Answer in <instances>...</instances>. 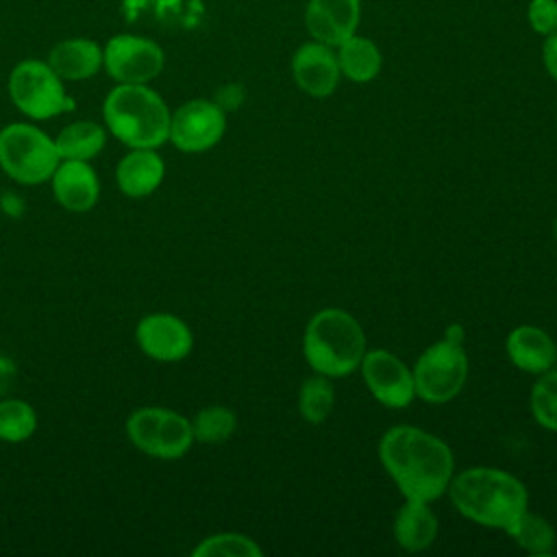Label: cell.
I'll list each match as a JSON object with an SVG mask.
<instances>
[{
    "label": "cell",
    "mask_w": 557,
    "mask_h": 557,
    "mask_svg": "<svg viewBox=\"0 0 557 557\" xmlns=\"http://www.w3.org/2000/svg\"><path fill=\"white\" fill-rule=\"evenodd\" d=\"M242 100H244V89H242V85H224V87L218 91V96H215V102H218L224 111L237 109V107L242 104Z\"/></svg>",
    "instance_id": "obj_30"
},
{
    "label": "cell",
    "mask_w": 557,
    "mask_h": 557,
    "mask_svg": "<svg viewBox=\"0 0 557 557\" xmlns=\"http://www.w3.org/2000/svg\"><path fill=\"white\" fill-rule=\"evenodd\" d=\"M522 550L531 553V555H553L555 553V544H557V533L553 529V524L531 511L529 507L513 520V524L505 531Z\"/></svg>",
    "instance_id": "obj_22"
},
{
    "label": "cell",
    "mask_w": 557,
    "mask_h": 557,
    "mask_svg": "<svg viewBox=\"0 0 557 557\" xmlns=\"http://www.w3.org/2000/svg\"><path fill=\"white\" fill-rule=\"evenodd\" d=\"M298 413L309 424H322L335 407V385L333 379L313 372L298 387Z\"/></svg>",
    "instance_id": "obj_23"
},
{
    "label": "cell",
    "mask_w": 557,
    "mask_h": 557,
    "mask_svg": "<svg viewBox=\"0 0 557 557\" xmlns=\"http://www.w3.org/2000/svg\"><path fill=\"white\" fill-rule=\"evenodd\" d=\"M555 366H557V342H555Z\"/></svg>",
    "instance_id": "obj_33"
},
{
    "label": "cell",
    "mask_w": 557,
    "mask_h": 557,
    "mask_svg": "<svg viewBox=\"0 0 557 557\" xmlns=\"http://www.w3.org/2000/svg\"><path fill=\"white\" fill-rule=\"evenodd\" d=\"M335 52L342 76L352 83H370L381 72L383 54L370 37L355 33L346 41H342Z\"/></svg>",
    "instance_id": "obj_20"
},
{
    "label": "cell",
    "mask_w": 557,
    "mask_h": 557,
    "mask_svg": "<svg viewBox=\"0 0 557 557\" xmlns=\"http://www.w3.org/2000/svg\"><path fill=\"white\" fill-rule=\"evenodd\" d=\"M292 76L307 96L329 98L342 78L335 48L315 39L305 41L292 57Z\"/></svg>",
    "instance_id": "obj_13"
},
{
    "label": "cell",
    "mask_w": 557,
    "mask_h": 557,
    "mask_svg": "<svg viewBox=\"0 0 557 557\" xmlns=\"http://www.w3.org/2000/svg\"><path fill=\"white\" fill-rule=\"evenodd\" d=\"M194 557H261L263 548L248 535L222 531L205 537L194 550Z\"/></svg>",
    "instance_id": "obj_27"
},
{
    "label": "cell",
    "mask_w": 557,
    "mask_h": 557,
    "mask_svg": "<svg viewBox=\"0 0 557 557\" xmlns=\"http://www.w3.org/2000/svg\"><path fill=\"white\" fill-rule=\"evenodd\" d=\"M431 503L409 500L400 505L394 518V537L403 550L420 553L429 548L437 537V516L429 507Z\"/></svg>",
    "instance_id": "obj_19"
},
{
    "label": "cell",
    "mask_w": 557,
    "mask_h": 557,
    "mask_svg": "<svg viewBox=\"0 0 557 557\" xmlns=\"http://www.w3.org/2000/svg\"><path fill=\"white\" fill-rule=\"evenodd\" d=\"M50 183L57 202L70 213H87L100 198V183L89 161H59Z\"/></svg>",
    "instance_id": "obj_15"
},
{
    "label": "cell",
    "mask_w": 557,
    "mask_h": 557,
    "mask_svg": "<svg viewBox=\"0 0 557 557\" xmlns=\"http://www.w3.org/2000/svg\"><path fill=\"white\" fill-rule=\"evenodd\" d=\"M102 46L87 37H67L57 41L48 52V65L65 81L78 83L102 70Z\"/></svg>",
    "instance_id": "obj_18"
},
{
    "label": "cell",
    "mask_w": 557,
    "mask_h": 557,
    "mask_svg": "<svg viewBox=\"0 0 557 557\" xmlns=\"http://www.w3.org/2000/svg\"><path fill=\"white\" fill-rule=\"evenodd\" d=\"M165 163L157 148H131L115 165L117 189L128 198H146L159 189Z\"/></svg>",
    "instance_id": "obj_16"
},
{
    "label": "cell",
    "mask_w": 557,
    "mask_h": 557,
    "mask_svg": "<svg viewBox=\"0 0 557 557\" xmlns=\"http://www.w3.org/2000/svg\"><path fill=\"white\" fill-rule=\"evenodd\" d=\"M226 133V111L207 98H194L172 111L168 141L187 154L211 150Z\"/></svg>",
    "instance_id": "obj_10"
},
{
    "label": "cell",
    "mask_w": 557,
    "mask_h": 557,
    "mask_svg": "<svg viewBox=\"0 0 557 557\" xmlns=\"http://www.w3.org/2000/svg\"><path fill=\"white\" fill-rule=\"evenodd\" d=\"M444 337L455 339V342H463V329H461V324H450V326L446 329Z\"/></svg>",
    "instance_id": "obj_31"
},
{
    "label": "cell",
    "mask_w": 557,
    "mask_h": 557,
    "mask_svg": "<svg viewBox=\"0 0 557 557\" xmlns=\"http://www.w3.org/2000/svg\"><path fill=\"white\" fill-rule=\"evenodd\" d=\"M107 131L128 148H161L170 137L172 111L148 85L117 83L102 102Z\"/></svg>",
    "instance_id": "obj_4"
},
{
    "label": "cell",
    "mask_w": 557,
    "mask_h": 557,
    "mask_svg": "<svg viewBox=\"0 0 557 557\" xmlns=\"http://www.w3.org/2000/svg\"><path fill=\"white\" fill-rule=\"evenodd\" d=\"M379 459L387 476L409 500L433 503L442 498L455 474L450 446L413 424L387 429L379 442Z\"/></svg>",
    "instance_id": "obj_1"
},
{
    "label": "cell",
    "mask_w": 557,
    "mask_h": 557,
    "mask_svg": "<svg viewBox=\"0 0 557 557\" xmlns=\"http://www.w3.org/2000/svg\"><path fill=\"white\" fill-rule=\"evenodd\" d=\"M368 350L363 326L339 307L315 311L302 333V355L309 368L329 379H342L359 370Z\"/></svg>",
    "instance_id": "obj_3"
},
{
    "label": "cell",
    "mask_w": 557,
    "mask_h": 557,
    "mask_svg": "<svg viewBox=\"0 0 557 557\" xmlns=\"http://www.w3.org/2000/svg\"><path fill=\"white\" fill-rule=\"evenodd\" d=\"M542 63H544V70L548 72V76L557 83V30L544 37Z\"/></svg>",
    "instance_id": "obj_29"
},
{
    "label": "cell",
    "mask_w": 557,
    "mask_h": 557,
    "mask_svg": "<svg viewBox=\"0 0 557 557\" xmlns=\"http://www.w3.org/2000/svg\"><path fill=\"white\" fill-rule=\"evenodd\" d=\"M529 26L546 37L557 30V0H531L527 7Z\"/></svg>",
    "instance_id": "obj_28"
},
{
    "label": "cell",
    "mask_w": 557,
    "mask_h": 557,
    "mask_svg": "<svg viewBox=\"0 0 557 557\" xmlns=\"http://www.w3.org/2000/svg\"><path fill=\"white\" fill-rule=\"evenodd\" d=\"M446 494L463 518L498 531H507L529 507L524 483L511 472L492 466H472L453 474Z\"/></svg>",
    "instance_id": "obj_2"
},
{
    "label": "cell",
    "mask_w": 557,
    "mask_h": 557,
    "mask_svg": "<svg viewBox=\"0 0 557 557\" xmlns=\"http://www.w3.org/2000/svg\"><path fill=\"white\" fill-rule=\"evenodd\" d=\"M361 22V0H309L305 26L311 39L337 48L357 33Z\"/></svg>",
    "instance_id": "obj_14"
},
{
    "label": "cell",
    "mask_w": 557,
    "mask_h": 557,
    "mask_svg": "<svg viewBox=\"0 0 557 557\" xmlns=\"http://www.w3.org/2000/svg\"><path fill=\"white\" fill-rule=\"evenodd\" d=\"M553 237H555V242H557V215H555V220H553Z\"/></svg>",
    "instance_id": "obj_32"
},
{
    "label": "cell",
    "mask_w": 557,
    "mask_h": 557,
    "mask_svg": "<svg viewBox=\"0 0 557 557\" xmlns=\"http://www.w3.org/2000/svg\"><path fill=\"white\" fill-rule=\"evenodd\" d=\"M102 54V67L115 83L148 85L165 65L163 48L154 39L133 33L113 35L104 44Z\"/></svg>",
    "instance_id": "obj_9"
},
{
    "label": "cell",
    "mask_w": 557,
    "mask_h": 557,
    "mask_svg": "<svg viewBox=\"0 0 557 557\" xmlns=\"http://www.w3.org/2000/svg\"><path fill=\"white\" fill-rule=\"evenodd\" d=\"M137 348L161 363L183 361L194 348V333L185 320L168 311L146 313L135 326Z\"/></svg>",
    "instance_id": "obj_12"
},
{
    "label": "cell",
    "mask_w": 557,
    "mask_h": 557,
    "mask_svg": "<svg viewBox=\"0 0 557 557\" xmlns=\"http://www.w3.org/2000/svg\"><path fill=\"white\" fill-rule=\"evenodd\" d=\"M237 429V416L224 405H209L191 418L194 440L202 444L226 442Z\"/></svg>",
    "instance_id": "obj_25"
},
{
    "label": "cell",
    "mask_w": 557,
    "mask_h": 557,
    "mask_svg": "<svg viewBox=\"0 0 557 557\" xmlns=\"http://www.w3.org/2000/svg\"><path fill=\"white\" fill-rule=\"evenodd\" d=\"M529 409L542 429L557 433V366L537 374L529 394Z\"/></svg>",
    "instance_id": "obj_26"
},
{
    "label": "cell",
    "mask_w": 557,
    "mask_h": 557,
    "mask_svg": "<svg viewBox=\"0 0 557 557\" xmlns=\"http://www.w3.org/2000/svg\"><path fill=\"white\" fill-rule=\"evenodd\" d=\"M54 139L30 122H11L0 128V168L20 185L50 181L59 165Z\"/></svg>",
    "instance_id": "obj_5"
},
{
    "label": "cell",
    "mask_w": 557,
    "mask_h": 557,
    "mask_svg": "<svg viewBox=\"0 0 557 557\" xmlns=\"http://www.w3.org/2000/svg\"><path fill=\"white\" fill-rule=\"evenodd\" d=\"M361 379L368 392L387 409H405L416 398L411 368L385 348L366 350L361 366Z\"/></svg>",
    "instance_id": "obj_11"
},
{
    "label": "cell",
    "mask_w": 557,
    "mask_h": 557,
    "mask_svg": "<svg viewBox=\"0 0 557 557\" xmlns=\"http://www.w3.org/2000/svg\"><path fill=\"white\" fill-rule=\"evenodd\" d=\"M9 98L28 120H50L72 109L65 81L41 59H24L9 74Z\"/></svg>",
    "instance_id": "obj_6"
},
{
    "label": "cell",
    "mask_w": 557,
    "mask_h": 557,
    "mask_svg": "<svg viewBox=\"0 0 557 557\" xmlns=\"http://www.w3.org/2000/svg\"><path fill=\"white\" fill-rule=\"evenodd\" d=\"M104 144L107 131L102 124L94 120L70 122L54 137V146L61 161H91L102 152Z\"/></svg>",
    "instance_id": "obj_21"
},
{
    "label": "cell",
    "mask_w": 557,
    "mask_h": 557,
    "mask_svg": "<svg viewBox=\"0 0 557 557\" xmlns=\"http://www.w3.org/2000/svg\"><path fill=\"white\" fill-rule=\"evenodd\" d=\"M505 352L509 361L527 374L537 376L555 368V339L535 324H520L511 329L505 339Z\"/></svg>",
    "instance_id": "obj_17"
},
{
    "label": "cell",
    "mask_w": 557,
    "mask_h": 557,
    "mask_svg": "<svg viewBox=\"0 0 557 557\" xmlns=\"http://www.w3.org/2000/svg\"><path fill=\"white\" fill-rule=\"evenodd\" d=\"M416 398L429 405L450 403L466 385L468 355L463 342L442 337L420 352L413 368Z\"/></svg>",
    "instance_id": "obj_7"
},
{
    "label": "cell",
    "mask_w": 557,
    "mask_h": 557,
    "mask_svg": "<svg viewBox=\"0 0 557 557\" xmlns=\"http://www.w3.org/2000/svg\"><path fill=\"white\" fill-rule=\"evenodd\" d=\"M131 444L152 459H181L194 440L191 420L168 407H139L126 418Z\"/></svg>",
    "instance_id": "obj_8"
},
{
    "label": "cell",
    "mask_w": 557,
    "mask_h": 557,
    "mask_svg": "<svg viewBox=\"0 0 557 557\" xmlns=\"http://www.w3.org/2000/svg\"><path fill=\"white\" fill-rule=\"evenodd\" d=\"M37 411L22 398L0 400V442L20 444L35 435Z\"/></svg>",
    "instance_id": "obj_24"
}]
</instances>
